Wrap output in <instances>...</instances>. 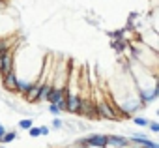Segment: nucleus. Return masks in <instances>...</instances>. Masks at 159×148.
Returning <instances> with one entry per match:
<instances>
[{"label": "nucleus", "instance_id": "nucleus-1", "mask_svg": "<svg viewBox=\"0 0 159 148\" xmlns=\"http://www.w3.org/2000/svg\"><path fill=\"white\" fill-rule=\"evenodd\" d=\"M94 105H96L98 118H107V120H116V118H118V113L111 107V103H109V101L99 99V101H94Z\"/></svg>", "mask_w": 159, "mask_h": 148}, {"label": "nucleus", "instance_id": "nucleus-2", "mask_svg": "<svg viewBox=\"0 0 159 148\" xmlns=\"http://www.w3.org/2000/svg\"><path fill=\"white\" fill-rule=\"evenodd\" d=\"M79 144H81V146H94V148H107V135L92 133L86 139H81Z\"/></svg>", "mask_w": 159, "mask_h": 148}, {"label": "nucleus", "instance_id": "nucleus-3", "mask_svg": "<svg viewBox=\"0 0 159 148\" xmlns=\"http://www.w3.org/2000/svg\"><path fill=\"white\" fill-rule=\"evenodd\" d=\"M15 69V54L13 51L10 49L8 53H4L2 56H0V77H4L8 71Z\"/></svg>", "mask_w": 159, "mask_h": 148}, {"label": "nucleus", "instance_id": "nucleus-4", "mask_svg": "<svg viewBox=\"0 0 159 148\" xmlns=\"http://www.w3.org/2000/svg\"><path fill=\"white\" fill-rule=\"evenodd\" d=\"M17 73H15V69H11V71H8L6 75L2 77V83H4V88L8 90V92H15V88H17Z\"/></svg>", "mask_w": 159, "mask_h": 148}, {"label": "nucleus", "instance_id": "nucleus-5", "mask_svg": "<svg viewBox=\"0 0 159 148\" xmlns=\"http://www.w3.org/2000/svg\"><path fill=\"white\" fill-rule=\"evenodd\" d=\"M129 144V139L127 137H122V135H107V146L111 148H124Z\"/></svg>", "mask_w": 159, "mask_h": 148}, {"label": "nucleus", "instance_id": "nucleus-6", "mask_svg": "<svg viewBox=\"0 0 159 148\" xmlns=\"http://www.w3.org/2000/svg\"><path fill=\"white\" fill-rule=\"evenodd\" d=\"M39 81H34L32 83V86L28 88V92L25 94V99L28 101V103H38V94H39Z\"/></svg>", "mask_w": 159, "mask_h": 148}, {"label": "nucleus", "instance_id": "nucleus-7", "mask_svg": "<svg viewBox=\"0 0 159 148\" xmlns=\"http://www.w3.org/2000/svg\"><path fill=\"white\" fill-rule=\"evenodd\" d=\"M32 83H34V81H32ZM32 83H30V81H26V79H21V77H19V79H17V88H15V92L25 96V94L28 92V88L32 86Z\"/></svg>", "mask_w": 159, "mask_h": 148}, {"label": "nucleus", "instance_id": "nucleus-8", "mask_svg": "<svg viewBox=\"0 0 159 148\" xmlns=\"http://www.w3.org/2000/svg\"><path fill=\"white\" fill-rule=\"evenodd\" d=\"M111 47H112L116 53H124V51H125V47H127V41H125L124 38H122V39H112Z\"/></svg>", "mask_w": 159, "mask_h": 148}, {"label": "nucleus", "instance_id": "nucleus-9", "mask_svg": "<svg viewBox=\"0 0 159 148\" xmlns=\"http://www.w3.org/2000/svg\"><path fill=\"white\" fill-rule=\"evenodd\" d=\"M17 139V131H6L2 137H0V142H4V144H10Z\"/></svg>", "mask_w": 159, "mask_h": 148}, {"label": "nucleus", "instance_id": "nucleus-10", "mask_svg": "<svg viewBox=\"0 0 159 148\" xmlns=\"http://www.w3.org/2000/svg\"><path fill=\"white\" fill-rule=\"evenodd\" d=\"M11 47H10V39L8 38H0V56H2L4 53H8Z\"/></svg>", "mask_w": 159, "mask_h": 148}, {"label": "nucleus", "instance_id": "nucleus-11", "mask_svg": "<svg viewBox=\"0 0 159 148\" xmlns=\"http://www.w3.org/2000/svg\"><path fill=\"white\" fill-rule=\"evenodd\" d=\"M133 122H135V126H139V127H148V124H150V120H148L146 116H135Z\"/></svg>", "mask_w": 159, "mask_h": 148}, {"label": "nucleus", "instance_id": "nucleus-12", "mask_svg": "<svg viewBox=\"0 0 159 148\" xmlns=\"http://www.w3.org/2000/svg\"><path fill=\"white\" fill-rule=\"evenodd\" d=\"M32 126H34V120H32V118H23V120L19 122V127H21V129H30Z\"/></svg>", "mask_w": 159, "mask_h": 148}, {"label": "nucleus", "instance_id": "nucleus-13", "mask_svg": "<svg viewBox=\"0 0 159 148\" xmlns=\"http://www.w3.org/2000/svg\"><path fill=\"white\" fill-rule=\"evenodd\" d=\"M124 32L125 30H114V32H107V34H109L111 39H122L124 38Z\"/></svg>", "mask_w": 159, "mask_h": 148}, {"label": "nucleus", "instance_id": "nucleus-14", "mask_svg": "<svg viewBox=\"0 0 159 148\" xmlns=\"http://www.w3.org/2000/svg\"><path fill=\"white\" fill-rule=\"evenodd\" d=\"M139 146H140V148H159V146H157L153 141H150V139H144V141H142Z\"/></svg>", "mask_w": 159, "mask_h": 148}, {"label": "nucleus", "instance_id": "nucleus-15", "mask_svg": "<svg viewBox=\"0 0 159 148\" xmlns=\"http://www.w3.org/2000/svg\"><path fill=\"white\" fill-rule=\"evenodd\" d=\"M49 113H51L52 116H58V114H60L62 111H60V109H58L56 105H52V103H51V107H49Z\"/></svg>", "mask_w": 159, "mask_h": 148}, {"label": "nucleus", "instance_id": "nucleus-16", "mask_svg": "<svg viewBox=\"0 0 159 148\" xmlns=\"http://www.w3.org/2000/svg\"><path fill=\"white\" fill-rule=\"evenodd\" d=\"M148 127H150V129H152L153 133H157V131H159V122H152V120H150V124H148Z\"/></svg>", "mask_w": 159, "mask_h": 148}, {"label": "nucleus", "instance_id": "nucleus-17", "mask_svg": "<svg viewBox=\"0 0 159 148\" xmlns=\"http://www.w3.org/2000/svg\"><path fill=\"white\" fill-rule=\"evenodd\" d=\"M26 131H28L30 137H38V135H39V127H34V126H32L30 129H26Z\"/></svg>", "mask_w": 159, "mask_h": 148}, {"label": "nucleus", "instance_id": "nucleus-18", "mask_svg": "<svg viewBox=\"0 0 159 148\" xmlns=\"http://www.w3.org/2000/svg\"><path fill=\"white\" fill-rule=\"evenodd\" d=\"M51 126H52V127H54V129H60V127H62V126H64V124H62V120H60V118H54V120H52V124H51Z\"/></svg>", "mask_w": 159, "mask_h": 148}, {"label": "nucleus", "instance_id": "nucleus-19", "mask_svg": "<svg viewBox=\"0 0 159 148\" xmlns=\"http://www.w3.org/2000/svg\"><path fill=\"white\" fill-rule=\"evenodd\" d=\"M49 133H51V129L47 126H39V135H49Z\"/></svg>", "mask_w": 159, "mask_h": 148}, {"label": "nucleus", "instance_id": "nucleus-20", "mask_svg": "<svg viewBox=\"0 0 159 148\" xmlns=\"http://www.w3.org/2000/svg\"><path fill=\"white\" fill-rule=\"evenodd\" d=\"M4 133H6V127H4V126H2V124H0V137H2V135H4Z\"/></svg>", "mask_w": 159, "mask_h": 148}]
</instances>
